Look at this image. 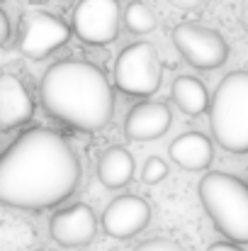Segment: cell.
Wrapping results in <instances>:
<instances>
[{
  "mask_svg": "<svg viewBox=\"0 0 248 251\" xmlns=\"http://www.w3.org/2000/svg\"><path fill=\"white\" fill-rule=\"evenodd\" d=\"M134 176V156L124 147H110L97 161V178L105 188H124Z\"/></svg>",
  "mask_w": 248,
  "mask_h": 251,
  "instance_id": "obj_14",
  "label": "cell"
},
{
  "mask_svg": "<svg viewBox=\"0 0 248 251\" xmlns=\"http://www.w3.org/2000/svg\"><path fill=\"white\" fill-rule=\"evenodd\" d=\"M170 37L180 56L200 71L219 69L229 59L226 39L212 27H204L197 22H180L173 27Z\"/></svg>",
  "mask_w": 248,
  "mask_h": 251,
  "instance_id": "obj_6",
  "label": "cell"
},
{
  "mask_svg": "<svg viewBox=\"0 0 248 251\" xmlns=\"http://www.w3.org/2000/svg\"><path fill=\"white\" fill-rule=\"evenodd\" d=\"M71 39V27L51 12H29L17 34V51L27 59H46Z\"/></svg>",
  "mask_w": 248,
  "mask_h": 251,
  "instance_id": "obj_7",
  "label": "cell"
},
{
  "mask_svg": "<svg viewBox=\"0 0 248 251\" xmlns=\"http://www.w3.org/2000/svg\"><path fill=\"white\" fill-rule=\"evenodd\" d=\"M209 125L222 149L231 154L248 151V71H234L222 78L212 95Z\"/></svg>",
  "mask_w": 248,
  "mask_h": 251,
  "instance_id": "obj_4",
  "label": "cell"
},
{
  "mask_svg": "<svg viewBox=\"0 0 248 251\" xmlns=\"http://www.w3.org/2000/svg\"><path fill=\"white\" fill-rule=\"evenodd\" d=\"M0 42L7 44L10 42V17L5 10H0Z\"/></svg>",
  "mask_w": 248,
  "mask_h": 251,
  "instance_id": "obj_20",
  "label": "cell"
},
{
  "mask_svg": "<svg viewBox=\"0 0 248 251\" xmlns=\"http://www.w3.org/2000/svg\"><path fill=\"white\" fill-rule=\"evenodd\" d=\"M165 176H168V164H165L163 159H158V156H151L146 164H144V171H141V178H144V183H149V185H156V183H161Z\"/></svg>",
  "mask_w": 248,
  "mask_h": 251,
  "instance_id": "obj_17",
  "label": "cell"
},
{
  "mask_svg": "<svg viewBox=\"0 0 248 251\" xmlns=\"http://www.w3.org/2000/svg\"><path fill=\"white\" fill-rule=\"evenodd\" d=\"M168 151H170V159L175 161V166L185 168V171H204V168H209L212 159H214L212 139L202 132H185V134L175 137Z\"/></svg>",
  "mask_w": 248,
  "mask_h": 251,
  "instance_id": "obj_13",
  "label": "cell"
},
{
  "mask_svg": "<svg viewBox=\"0 0 248 251\" xmlns=\"http://www.w3.org/2000/svg\"><path fill=\"white\" fill-rule=\"evenodd\" d=\"M207 251H244L236 247V242H214Z\"/></svg>",
  "mask_w": 248,
  "mask_h": 251,
  "instance_id": "obj_21",
  "label": "cell"
},
{
  "mask_svg": "<svg viewBox=\"0 0 248 251\" xmlns=\"http://www.w3.org/2000/svg\"><path fill=\"white\" fill-rule=\"evenodd\" d=\"M112 81L117 90L136 98H149L158 93L163 81V66L158 59V51L151 42H136L122 49V54L114 61Z\"/></svg>",
  "mask_w": 248,
  "mask_h": 251,
  "instance_id": "obj_5",
  "label": "cell"
},
{
  "mask_svg": "<svg viewBox=\"0 0 248 251\" xmlns=\"http://www.w3.org/2000/svg\"><path fill=\"white\" fill-rule=\"evenodd\" d=\"M124 25L134 34H149V32H154L158 27V20H156L154 10L146 2L134 0V2H129L124 7Z\"/></svg>",
  "mask_w": 248,
  "mask_h": 251,
  "instance_id": "obj_16",
  "label": "cell"
},
{
  "mask_svg": "<svg viewBox=\"0 0 248 251\" xmlns=\"http://www.w3.org/2000/svg\"><path fill=\"white\" fill-rule=\"evenodd\" d=\"M122 17L117 0H81L73 10V32L85 44L102 47L117 39Z\"/></svg>",
  "mask_w": 248,
  "mask_h": 251,
  "instance_id": "obj_8",
  "label": "cell"
},
{
  "mask_svg": "<svg viewBox=\"0 0 248 251\" xmlns=\"http://www.w3.org/2000/svg\"><path fill=\"white\" fill-rule=\"evenodd\" d=\"M170 95H173L178 110L185 112L187 117H200L212 105V98H209L204 83L200 78H195V76H178L173 81Z\"/></svg>",
  "mask_w": 248,
  "mask_h": 251,
  "instance_id": "obj_15",
  "label": "cell"
},
{
  "mask_svg": "<svg viewBox=\"0 0 248 251\" xmlns=\"http://www.w3.org/2000/svg\"><path fill=\"white\" fill-rule=\"evenodd\" d=\"M81 176V159L64 134L49 127H32L0 159V202L15 210L42 212L68 200Z\"/></svg>",
  "mask_w": 248,
  "mask_h": 251,
  "instance_id": "obj_1",
  "label": "cell"
},
{
  "mask_svg": "<svg viewBox=\"0 0 248 251\" xmlns=\"http://www.w3.org/2000/svg\"><path fill=\"white\" fill-rule=\"evenodd\" d=\"M34 115V100L15 74L0 76V129L10 132L24 122H29Z\"/></svg>",
  "mask_w": 248,
  "mask_h": 251,
  "instance_id": "obj_11",
  "label": "cell"
},
{
  "mask_svg": "<svg viewBox=\"0 0 248 251\" xmlns=\"http://www.w3.org/2000/svg\"><path fill=\"white\" fill-rule=\"evenodd\" d=\"M165 2H170L178 10H200L204 5V0H165Z\"/></svg>",
  "mask_w": 248,
  "mask_h": 251,
  "instance_id": "obj_19",
  "label": "cell"
},
{
  "mask_svg": "<svg viewBox=\"0 0 248 251\" xmlns=\"http://www.w3.org/2000/svg\"><path fill=\"white\" fill-rule=\"evenodd\" d=\"M170 122H173V112L168 110L165 102L146 100L129 110L124 120V132L134 142H149V139L163 137L170 129Z\"/></svg>",
  "mask_w": 248,
  "mask_h": 251,
  "instance_id": "obj_12",
  "label": "cell"
},
{
  "mask_svg": "<svg viewBox=\"0 0 248 251\" xmlns=\"http://www.w3.org/2000/svg\"><path fill=\"white\" fill-rule=\"evenodd\" d=\"M49 234L59 247L83 249L97 234V215L90 205L76 202L66 210H59L49 220Z\"/></svg>",
  "mask_w": 248,
  "mask_h": 251,
  "instance_id": "obj_9",
  "label": "cell"
},
{
  "mask_svg": "<svg viewBox=\"0 0 248 251\" xmlns=\"http://www.w3.org/2000/svg\"><path fill=\"white\" fill-rule=\"evenodd\" d=\"M241 25H244V29L248 32V0L241 2Z\"/></svg>",
  "mask_w": 248,
  "mask_h": 251,
  "instance_id": "obj_22",
  "label": "cell"
},
{
  "mask_svg": "<svg viewBox=\"0 0 248 251\" xmlns=\"http://www.w3.org/2000/svg\"><path fill=\"white\" fill-rule=\"evenodd\" d=\"M134 251H185L178 242L173 239H165V237H154V239H146L141 242Z\"/></svg>",
  "mask_w": 248,
  "mask_h": 251,
  "instance_id": "obj_18",
  "label": "cell"
},
{
  "mask_svg": "<svg viewBox=\"0 0 248 251\" xmlns=\"http://www.w3.org/2000/svg\"><path fill=\"white\" fill-rule=\"evenodd\" d=\"M151 222V207L139 195H119L102 212V229L112 239H132Z\"/></svg>",
  "mask_w": 248,
  "mask_h": 251,
  "instance_id": "obj_10",
  "label": "cell"
},
{
  "mask_svg": "<svg viewBox=\"0 0 248 251\" xmlns=\"http://www.w3.org/2000/svg\"><path fill=\"white\" fill-rule=\"evenodd\" d=\"M44 110L81 132H100L114 112V93L100 66L66 59L46 69L39 81Z\"/></svg>",
  "mask_w": 248,
  "mask_h": 251,
  "instance_id": "obj_2",
  "label": "cell"
},
{
  "mask_svg": "<svg viewBox=\"0 0 248 251\" xmlns=\"http://www.w3.org/2000/svg\"><path fill=\"white\" fill-rule=\"evenodd\" d=\"M200 200L214 227L236 244H248V183L239 176L209 171L200 180Z\"/></svg>",
  "mask_w": 248,
  "mask_h": 251,
  "instance_id": "obj_3",
  "label": "cell"
}]
</instances>
